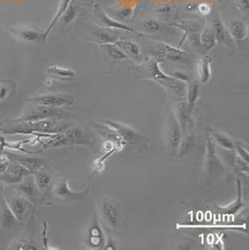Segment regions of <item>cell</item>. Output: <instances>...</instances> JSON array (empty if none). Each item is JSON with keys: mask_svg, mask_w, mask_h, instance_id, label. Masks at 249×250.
Returning a JSON list of instances; mask_svg holds the SVG:
<instances>
[{"mask_svg": "<svg viewBox=\"0 0 249 250\" xmlns=\"http://www.w3.org/2000/svg\"><path fill=\"white\" fill-rule=\"evenodd\" d=\"M161 62L155 58H145L144 62L139 66H136L138 73L144 75V78L149 81H153L162 85L169 94H173L177 98L185 97L187 83L180 82L172 76L166 75L160 67Z\"/></svg>", "mask_w": 249, "mask_h": 250, "instance_id": "obj_1", "label": "cell"}, {"mask_svg": "<svg viewBox=\"0 0 249 250\" xmlns=\"http://www.w3.org/2000/svg\"><path fill=\"white\" fill-rule=\"evenodd\" d=\"M69 127V125L60 122L58 119H49L38 122L22 123L21 125L12 126L6 129H1L0 131L9 135H28L34 133L57 135L63 133Z\"/></svg>", "mask_w": 249, "mask_h": 250, "instance_id": "obj_2", "label": "cell"}, {"mask_svg": "<svg viewBox=\"0 0 249 250\" xmlns=\"http://www.w3.org/2000/svg\"><path fill=\"white\" fill-rule=\"evenodd\" d=\"M226 171V167L221 162L217 152V145L210 136L209 131L206 132V155L204 162L203 174L205 179L209 180L215 176L222 174Z\"/></svg>", "mask_w": 249, "mask_h": 250, "instance_id": "obj_3", "label": "cell"}, {"mask_svg": "<svg viewBox=\"0 0 249 250\" xmlns=\"http://www.w3.org/2000/svg\"><path fill=\"white\" fill-rule=\"evenodd\" d=\"M147 52L150 53L151 55L150 57L155 58L160 62L170 61L174 62H183V63L189 62L187 52L165 42H150Z\"/></svg>", "mask_w": 249, "mask_h": 250, "instance_id": "obj_4", "label": "cell"}, {"mask_svg": "<svg viewBox=\"0 0 249 250\" xmlns=\"http://www.w3.org/2000/svg\"><path fill=\"white\" fill-rule=\"evenodd\" d=\"M99 217L111 229L121 226L123 219V207L112 197H104L98 204Z\"/></svg>", "mask_w": 249, "mask_h": 250, "instance_id": "obj_5", "label": "cell"}, {"mask_svg": "<svg viewBox=\"0 0 249 250\" xmlns=\"http://www.w3.org/2000/svg\"><path fill=\"white\" fill-rule=\"evenodd\" d=\"M104 123L126 144L135 146L140 149H145L147 147L149 140L133 127L113 121H104Z\"/></svg>", "mask_w": 249, "mask_h": 250, "instance_id": "obj_6", "label": "cell"}, {"mask_svg": "<svg viewBox=\"0 0 249 250\" xmlns=\"http://www.w3.org/2000/svg\"><path fill=\"white\" fill-rule=\"evenodd\" d=\"M91 188L88 187L82 191H75L69 187L67 177L58 180L52 188V194L54 197L62 202H79L89 196Z\"/></svg>", "mask_w": 249, "mask_h": 250, "instance_id": "obj_7", "label": "cell"}, {"mask_svg": "<svg viewBox=\"0 0 249 250\" xmlns=\"http://www.w3.org/2000/svg\"><path fill=\"white\" fill-rule=\"evenodd\" d=\"M67 115H68L67 112H65L60 107H52V106L36 104L35 107H33L30 111L26 112L18 121L22 123H30V122H38L42 120H49V119L60 120L66 117Z\"/></svg>", "mask_w": 249, "mask_h": 250, "instance_id": "obj_8", "label": "cell"}, {"mask_svg": "<svg viewBox=\"0 0 249 250\" xmlns=\"http://www.w3.org/2000/svg\"><path fill=\"white\" fill-rule=\"evenodd\" d=\"M183 136L182 129L178 124L176 117L173 112H170L166 120L165 128V137L167 146L170 148L172 153H177V146Z\"/></svg>", "mask_w": 249, "mask_h": 250, "instance_id": "obj_9", "label": "cell"}, {"mask_svg": "<svg viewBox=\"0 0 249 250\" xmlns=\"http://www.w3.org/2000/svg\"><path fill=\"white\" fill-rule=\"evenodd\" d=\"M94 17H95V21L101 23L103 25V27H106V28L113 29V30L128 32V33H132V34L137 35L139 37H144V34L135 30L133 27L128 26L127 24H125L124 22H121V21H118L116 19L110 18L106 14V12L101 8L100 5H98L94 8Z\"/></svg>", "mask_w": 249, "mask_h": 250, "instance_id": "obj_10", "label": "cell"}, {"mask_svg": "<svg viewBox=\"0 0 249 250\" xmlns=\"http://www.w3.org/2000/svg\"><path fill=\"white\" fill-rule=\"evenodd\" d=\"M35 104L46 105L52 107H60L62 105H72L75 104V96L72 94H47L28 98Z\"/></svg>", "mask_w": 249, "mask_h": 250, "instance_id": "obj_11", "label": "cell"}, {"mask_svg": "<svg viewBox=\"0 0 249 250\" xmlns=\"http://www.w3.org/2000/svg\"><path fill=\"white\" fill-rule=\"evenodd\" d=\"M86 245L94 250L104 249L106 243V238L104 236V232L98 220L96 214L94 216L92 223L88 227L85 233Z\"/></svg>", "mask_w": 249, "mask_h": 250, "instance_id": "obj_12", "label": "cell"}, {"mask_svg": "<svg viewBox=\"0 0 249 250\" xmlns=\"http://www.w3.org/2000/svg\"><path fill=\"white\" fill-rule=\"evenodd\" d=\"M209 27L213 32V34L216 38L217 43L224 45L228 49H231V48L234 47V41L231 39L230 35L228 34V30L226 28V25H225V22L222 21L220 15H218V11L212 17V19L210 21Z\"/></svg>", "mask_w": 249, "mask_h": 250, "instance_id": "obj_13", "label": "cell"}, {"mask_svg": "<svg viewBox=\"0 0 249 250\" xmlns=\"http://www.w3.org/2000/svg\"><path fill=\"white\" fill-rule=\"evenodd\" d=\"M62 136L65 146L83 145L94 147V142L92 138L82 127H69L62 133Z\"/></svg>", "mask_w": 249, "mask_h": 250, "instance_id": "obj_14", "label": "cell"}, {"mask_svg": "<svg viewBox=\"0 0 249 250\" xmlns=\"http://www.w3.org/2000/svg\"><path fill=\"white\" fill-rule=\"evenodd\" d=\"M192 111L193 110L187 105L186 100H180L175 105L173 113L182 129V133H185L192 126Z\"/></svg>", "mask_w": 249, "mask_h": 250, "instance_id": "obj_15", "label": "cell"}, {"mask_svg": "<svg viewBox=\"0 0 249 250\" xmlns=\"http://www.w3.org/2000/svg\"><path fill=\"white\" fill-rule=\"evenodd\" d=\"M115 44L124 52L125 54L128 56L129 59H132L135 62H144L145 57L143 53L141 52L140 46L138 43L132 41H124V40H118L115 42Z\"/></svg>", "mask_w": 249, "mask_h": 250, "instance_id": "obj_16", "label": "cell"}, {"mask_svg": "<svg viewBox=\"0 0 249 250\" xmlns=\"http://www.w3.org/2000/svg\"><path fill=\"white\" fill-rule=\"evenodd\" d=\"M231 39L236 42L245 41L249 36L248 23L243 20H233L225 23Z\"/></svg>", "mask_w": 249, "mask_h": 250, "instance_id": "obj_17", "label": "cell"}, {"mask_svg": "<svg viewBox=\"0 0 249 250\" xmlns=\"http://www.w3.org/2000/svg\"><path fill=\"white\" fill-rule=\"evenodd\" d=\"M237 183V197L236 200L232 203L228 204V206L225 207H218V210L223 214L227 216H234L245 208L246 204L243 200V184L240 178L236 179Z\"/></svg>", "mask_w": 249, "mask_h": 250, "instance_id": "obj_18", "label": "cell"}, {"mask_svg": "<svg viewBox=\"0 0 249 250\" xmlns=\"http://www.w3.org/2000/svg\"><path fill=\"white\" fill-rule=\"evenodd\" d=\"M119 30L109 29L103 26L95 25L93 29V38L94 42L100 44H106V43H115L118 40H120V33Z\"/></svg>", "mask_w": 249, "mask_h": 250, "instance_id": "obj_19", "label": "cell"}, {"mask_svg": "<svg viewBox=\"0 0 249 250\" xmlns=\"http://www.w3.org/2000/svg\"><path fill=\"white\" fill-rule=\"evenodd\" d=\"M11 159L16 163L20 164L22 167L30 170L32 173L34 171H39L47 167V162L42 158H32V157H22L15 154H8Z\"/></svg>", "mask_w": 249, "mask_h": 250, "instance_id": "obj_20", "label": "cell"}, {"mask_svg": "<svg viewBox=\"0 0 249 250\" xmlns=\"http://www.w3.org/2000/svg\"><path fill=\"white\" fill-rule=\"evenodd\" d=\"M11 33L22 42H39L44 41V33L28 27H16L11 29Z\"/></svg>", "mask_w": 249, "mask_h": 250, "instance_id": "obj_21", "label": "cell"}, {"mask_svg": "<svg viewBox=\"0 0 249 250\" xmlns=\"http://www.w3.org/2000/svg\"><path fill=\"white\" fill-rule=\"evenodd\" d=\"M212 57L210 55H203L197 62V72L199 80L203 84L209 83L212 77Z\"/></svg>", "mask_w": 249, "mask_h": 250, "instance_id": "obj_22", "label": "cell"}, {"mask_svg": "<svg viewBox=\"0 0 249 250\" xmlns=\"http://www.w3.org/2000/svg\"><path fill=\"white\" fill-rule=\"evenodd\" d=\"M195 142H196V136L193 132H188L187 134H185L184 136H182L179 145L177 146V156L180 158L187 156L195 146Z\"/></svg>", "mask_w": 249, "mask_h": 250, "instance_id": "obj_23", "label": "cell"}, {"mask_svg": "<svg viewBox=\"0 0 249 250\" xmlns=\"http://www.w3.org/2000/svg\"><path fill=\"white\" fill-rule=\"evenodd\" d=\"M208 131L216 145L225 149H234V141L226 134L213 128H208Z\"/></svg>", "mask_w": 249, "mask_h": 250, "instance_id": "obj_24", "label": "cell"}, {"mask_svg": "<svg viewBox=\"0 0 249 250\" xmlns=\"http://www.w3.org/2000/svg\"><path fill=\"white\" fill-rule=\"evenodd\" d=\"M17 188L24 195V197L31 200L32 202H35L40 194L39 188L37 186L34 178H30L23 181L20 185L17 186Z\"/></svg>", "mask_w": 249, "mask_h": 250, "instance_id": "obj_25", "label": "cell"}, {"mask_svg": "<svg viewBox=\"0 0 249 250\" xmlns=\"http://www.w3.org/2000/svg\"><path fill=\"white\" fill-rule=\"evenodd\" d=\"M101 50L107 54L109 59L114 62H122L128 60V56L123 52L115 43H106V44H100Z\"/></svg>", "mask_w": 249, "mask_h": 250, "instance_id": "obj_26", "label": "cell"}, {"mask_svg": "<svg viewBox=\"0 0 249 250\" xmlns=\"http://www.w3.org/2000/svg\"><path fill=\"white\" fill-rule=\"evenodd\" d=\"M199 96H200V84L198 83L196 81H190L187 83L185 100L191 110L194 109Z\"/></svg>", "mask_w": 249, "mask_h": 250, "instance_id": "obj_27", "label": "cell"}, {"mask_svg": "<svg viewBox=\"0 0 249 250\" xmlns=\"http://www.w3.org/2000/svg\"><path fill=\"white\" fill-rule=\"evenodd\" d=\"M9 208L11 212L14 214L15 218L18 220H21L23 219L26 211H27V205L26 203L20 198V197H11L9 202Z\"/></svg>", "mask_w": 249, "mask_h": 250, "instance_id": "obj_28", "label": "cell"}, {"mask_svg": "<svg viewBox=\"0 0 249 250\" xmlns=\"http://www.w3.org/2000/svg\"><path fill=\"white\" fill-rule=\"evenodd\" d=\"M140 26L143 29V31L148 33V34H160V33L167 31V29L163 22L157 21L155 19H151V18L143 19L140 22Z\"/></svg>", "mask_w": 249, "mask_h": 250, "instance_id": "obj_29", "label": "cell"}, {"mask_svg": "<svg viewBox=\"0 0 249 250\" xmlns=\"http://www.w3.org/2000/svg\"><path fill=\"white\" fill-rule=\"evenodd\" d=\"M70 1H71V0H60L59 6H58V8H57V11H56V13H55V15H54L52 21H51V23H50L49 27L47 28V30L44 32V35H43L44 41H46V39L48 38L49 34L52 31V29L54 27V25L57 23V21H59L60 18L62 16V14L64 13V11H66V9H67V7H68Z\"/></svg>", "mask_w": 249, "mask_h": 250, "instance_id": "obj_30", "label": "cell"}, {"mask_svg": "<svg viewBox=\"0 0 249 250\" xmlns=\"http://www.w3.org/2000/svg\"><path fill=\"white\" fill-rule=\"evenodd\" d=\"M78 13H79L78 0H71L66 11H64V13L62 14L59 21L63 24H69L77 18Z\"/></svg>", "mask_w": 249, "mask_h": 250, "instance_id": "obj_31", "label": "cell"}, {"mask_svg": "<svg viewBox=\"0 0 249 250\" xmlns=\"http://www.w3.org/2000/svg\"><path fill=\"white\" fill-rule=\"evenodd\" d=\"M200 41H201L203 48L206 51L211 50L217 44L216 38H215L213 32L210 29L209 26L201 32V34H200Z\"/></svg>", "mask_w": 249, "mask_h": 250, "instance_id": "obj_32", "label": "cell"}, {"mask_svg": "<svg viewBox=\"0 0 249 250\" xmlns=\"http://www.w3.org/2000/svg\"><path fill=\"white\" fill-rule=\"evenodd\" d=\"M48 71L62 80H71L76 77V73H75V71H73L72 69L65 68L62 66L55 65V64L50 65L48 68Z\"/></svg>", "mask_w": 249, "mask_h": 250, "instance_id": "obj_33", "label": "cell"}, {"mask_svg": "<svg viewBox=\"0 0 249 250\" xmlns=\"http://www.w3.org/2000/svg\"><path fill=\"white\" fill-rule=\"evenodd\" d=\"M15 90V85L10 81H1L0 82V104L5 102L8 98L11 97Z\"/></svg>", "mask_w": 249, "mask_h": 250, "instance_id": "obj_34", "label": "cell"}, {"mask_svg": "<svg viewBox=\"0 0 249 250\" xmlns=\"http://www.w3.org/2000/svg\"><path fill=\"white\" fill-rule=\"evenodd\" d=\"M7 172L11 173L13 176L15 177H20V178H23V177H28L32 174L31 171L28 170L27 168L21 166L20 164L16 163L15 164H9V167L7 168Z\"/></svg>", "mask_w": 249, "mask_h": 250, "instance_id": "obj_35", "label": "cell"}, {"mask_svg": "<svg viewBox=\"0 0 249 250\" xmlns=\"http://www.w3.org/2000/svg\"><path fill=\"white\" fill-rule=\"evenodd\" d=\"M16 218L14 214L11 212L10 208L3 209L1 214V225L4 229H11V227L15 224Z\"/></svg>", "mask_w": 249, "mask_h": 250, "instance_id": "obj_36", "label": "cell"}, {"mask_svg": "<svg viewBox=\"0 0 249 250\" xmlns=\"http://www.w3.org/2000/svg\"><path fill=\"white\" fill-rule=\"evenodd\" d=\"M35 181L39 188L44 189L50 186L52 182V177L45 172H37Z\"/></svg>", "mask_w": 249, "mask_h": 250, "instance_id": "obj_37", "label": "cell"}, {"mask_svg": "<svg viewBox=\"0 0 249 250\" xmlns=\"http://www.w3.org/2000/svg\"><path fill=\"white\" fill-rule=\"evenodd\" d=\"M234 151L239 159H241L245 163L249 164V155L248 146H245L241 142H234Z\"/></svg>", "mask_w": 249, "mask_h": 250, "instance_id": "obj_38", "label": "cell"}, {"mask_svg": "<svg viewBox=\"0 0 249 250\" xmlns=\"http://www.w3.org/2000/svg\"><path fill=\"white\" fill-rule=\"evenodd\" d=\"M133 13V9L132 8H124V9H120L118 11H116V20L118 21H122V20H124V19H128L131 17Z\"/></svg>", "mask_w": 249, "mask_h": 250, "instance_id": "obj_39", "label": "cell"}, {"mask_svg": "<svg viewBox=\"0 0 249 250\" xmlns=\"http://www.w3.org/2000/svg\"><path fill=\"white\" fill-rule=\"evenodd\" d=\"M0 180L6 182V183H10V184H14V183H19L21 182V178L18 177L13 176L11 173H3L2 175H0Z\"/></svg>", "mask_w": 249, "mask_h": 250, "instance_id": "obj_40", "label": "cell"}, {"mask_svg": "<svg viewBox=\"0 0 249 250\" xmlns=\"http://www.w3.org/2000/svg\"><path fill=\"white\" fill-rule=\"evenodd\" d=\"M237 8L242 11L244 14L248 15L249 11V0H238Z\"/></svg>", "mask_w": 249, "mask_h": 250, "instance_id": "obj_41", "label": "cell"}, {"mask_svg": "<svg viewBox=\"0 0 249 250\" xmlns=\"http://www.w3.org/2000/svg\"><path fill=\"white\" fill-rule=\"evenodd\" d=\"M18 250H37L38 248L35 244H33L32 242H28V241H23L21 242V244L18 245Z\"/></svg>", "mask_w": 249, "mask_h": 250, "instance_id": "obj_42", "label": "cell"}, {"mask_svg": "<svg viewBox=\"0 0 249 250\" xmlns=\"http://www.w3.org/2000/svg\"><path fill=\"white\" fill-rule=\"evenodd\" d=\"M171 76H172V77H174L175 79H177L178 81H180V82L185 83H189V82L191 81V80L187 77L186 74L183 73V72H180V71L174 72V73L171 74Z\"/></svg>", "mask_w": 249, "mask_h": 250, "instance_id": "obj_43", "label": "cell"}, {"mask_svg": "<svg viewBox=\"0 0 249 250\" xmlns=\"http://www.w3.org/2000/svg\"><path fill=\"white\" fill-rule=\"evenodd\" d=\"M170 11H171V8H170V6H168V5L161 6L160 8H158V12H160V13H162V14H166L167 12H169Z\"/></svg>", "mask_w": 249, "mask_h": 250, "instance_id": "obj_44", "label": "cell"}, {"mask_svg": "<svg viewBox=\"0 0 249 250\" xmlns=\"http://www.w3.org/2000/svg\"><path fill=\"white\" fill-rule=\"evenodd\" d=\"M9 167L8 163H0V175L7 171V168Z\"/></svg>", "mask_w": 249, "mask_h": 250, "instance_id": "obj_45", "label": "cell"}, {"mask_svg": "<svg viewBox=\"0 0 249 250\" xmlns=\"http://www.w3.org/2000/svg\"><path fill=\"white\" fill-rule=\"evenodd\" d=\"M3 145H4V138L0 136V147H2Z\"/></svg>", "mask_w": 249, "mask_h": 250, "instance_id": "obj_46", "label": "cell"}, {"mask_svg": "<svg viewBox=\"0 0 249 250\" xmlns=\"http://www.w3.org/2000/svg\"><path fill=\"white\" fill-rule=\"evenodd\" d=\"M217 1H220V0H217Z\"/></svg>", "mask_w": 249, "mask_h": 250, "instance_id": "obj_47", "label": "cell"}]
</instances>
